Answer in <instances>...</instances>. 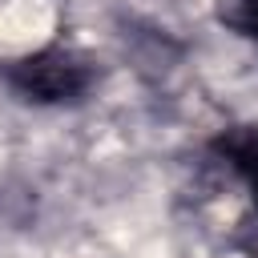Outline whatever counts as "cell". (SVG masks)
Masks as SVG:
<instances>
[{
  "mask_svg": "<svg viewBox=\"0 0 258 258\" xmlns=\"http://www.w3.org/2000/svg\"><path fill=\"white\" fill-rule=\"evenodd\" d=\"M210 153L246 185V194L258 210V121H238V125L218 129L210 137Z\"/></svg>",
  "mask_w": 258,
  "mask_h": 258,
  "instance_id": "7a4b0ae2",
  "label": "cell"
},
{
  "mask_svg": "<svg viewBox=\"0 0 258 258\" xmlns=\"http://www.w3.org/2000/svg\"><path fill=\"white\" fill-rule=\"evenodd\" d=\"M214 16L226 32H234L258 48V0H214Z\"/></svg>",
  "mask_w": 258,
  "mask_h": 258,
  "instance_id": "3957f363",
  "label": "cell"
},
{
  "mask_svg": "<svg viewBox=\"0 0 258 258\" xmlns=\"http://www.w3.org/2000/svg\"><path fill=\"white\" fill-rule=\"evenodd\" d=\"M0 77L20 101L64 109V105H81L93 97V89L101 85V60L77 44L52 40V44H40L32 52L4 60Z\"/></svg>",
  "mask_w": 258,
  "mask_h": 258,
  "instance_id": "6da1fadb",
  "label": "cell"
}]
</instances>
